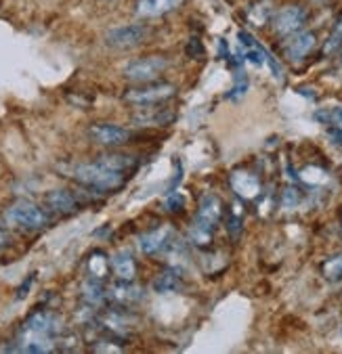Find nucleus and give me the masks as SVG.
I'll return each mask as SVG.
<instances>
[{
  "mask_svg": "<svg viewBox=\"0 0 342 354\" xmlns=\"http://www.w3.org/2000/svg\"><path fill=\"white\" fill-rule=\"evenodd\" d=\"M143 292L134 286L132 281H120L118 286H114L111 288V296H114V300H118V302H122V304H132V302H139L143 296H141Z\"/></svg>",
  "mask_w": 342,
  "mask_h": 354,
  "instance_id": "6ab92c4d",
  "label": "nucleus"
},
{
  "mask_svg": "<svg viewBox=\"0 0 342 354\" xmlns=\"http://www.w3.org/2000/svg\"><path fill=\"white\" fill-rule=\"evenodd\" d=\"M177 93V88L172 84H166V82H147V84H141L136 88H130L126 91L124 99L132 105H156V103H162V101H168L172 99Z\"/></svg>",
  "mask_w": 342,
  "mask_h": 354,
  "instance_id": "423d86ee",
  "label": "nucleus"
},
{
  "mask_svg": "<svg viewBox=\"0 0 342 354\" xmlns=\"http://www.w3.org/2000/svg\"><path fill=\"white\" fill-rule=\"evenodd\" d=\"M323 274H325L330 281L342 279V254L336 256V258H332V260H327V262L323 264Z\"/></svg>",
  "mask_w": 342,
  "mask_h": 354,
  "instance_id": "4be33fe9",
  "label": "nucleus"
},
{
  "mask_svg": "<svg viewBox=\"0 0 342 354\" xmlns=\"http://www.w3.org/2000/svg\"><path fill=\"white\" fill-rule=\"evenodd\" d=\"M229 185L244 199H254L260 193V180L250 172H233L229 178Z\"/></svg>",
  "mask_w": 342,
  "mask_h": 354,
  "instance_id": "4468645a",
  "label": "nucleus"
},
{
  "mask_svg": "<svg viewBox=\"0 0 342 354\" xmlns=\"http://www.w3.org/2000/svg\"><path fill=\"white\" fill-rule=\"evenodd\" d=\"M313 3H325V0H313Z\"/></svg>",
  "mask_w": 342,
  "mask_h": 354,
  "instance_id": "c85d7f7f",
  "label": "nucleus"
},
{
  "mask_svg": "<svg viewBox=\"0 0 342 354\" xmlns=\"http://www.w3.org/2000/svg\"><path fill=\"white\" fill-rule=\"evenodd\" d=\"M221 199L213 193L204 195L199 201V209H197V216L193 221V229H191V237L195 243L204 245L210 241V235L215 231V227L221 221Z\"/></svg>",
  "mask_w": 342,
  "mask_h": 354,
  "instance_id": "20e7f679",
  "label": "nucleus"
},
{
  "mask_svg": "<svg viewBox=\"0 0 342 354\" xmlns=\"http://www.w3.org/2000/svg\"><path fill=\"white\" fill-rule=\"evenodd\" d=\"M183 197L179 195V193H174V191H170L168 193V199H166V207L170 209V212H177L179 207H183Z\"/></svg>",
  "mask_w": 342,
  "mask_h": 354,
  "instance_id": "393cba45",
  "label": "nucleus"
},
{
  "mask_svg": "<svg viewBox=\"0 0 342 354\" xmlns=\"http://www.w3.org/2000/svg\"><path fill=\"white\" fill-rule=\"evenodd\" d=\"M89 136L101 147H122L128 145L132 138V132L128 128H122L118 124H93L89 128Z\"/></svg>",
  "mask_w": 342,
  "mask_h": 354,
  "instance_id": "1a4fd4ad",
  "label": "nucleus"
},
{
  "mask_svg": "<svg viewBox=\"0 0 342 354\" xmlns=\"http://www.w3.org/2000/svg\"><path fill=\"white\" fill-rule=\"evenodd\" d=\"M44 203L46 207L53 212V214H61V216H70V214H76L80 209V199L74 191H67V189H55V191H48L46 197H44Z\"/></svg>",
  "mask_w": 342,
  "mask_h": 354,
  "instance_id": "9b49d317",
  "label": "nucleus"
},
{
  "mask_svg": "<svg viewBox=\"0 0 342 354\" xmlns=\"http://www.w3.org/2000/svg\"><path fill=\"white\" fill-rule=\"evenodd\" d=\"M248 91V78L244 76V74H237L235 76V86L229 91V95H227V99H231V101H237L244 93Z\"/></svg>",
  "mask_w": 342,
  "mask_h": 354,
  "instance_id": "b1692460",
  "label": "nucleus"
},
{
  "mask_svg": "<svg viewBox=\"0 0 342 354\" xmlns=\"http://www.w3.org/2000/svg\"><path fill=\"white\" fill-rule=\"evenodd\" d=\"M183 5V0H136V15L139 17H162L177 11Z\"/></svg>",
  "mask_w": 342,
  "mask_h": 354,
  "instance_id": "ddd939ff",
  "label": "nucleus"
},
{
  "mask_svg": "<svg viewBox=\"0 0 342 354\" xmlns=\"http://www.w3.org/2000/svg\"><path fill=\"white\" fill-rule=\"evenodd\" d=\"M72 178L76 183H80L82 187H87L89 191L109 195V193L120 191L130 176L124 174V172H118V170H114L109 166H105L99 160H93V162L76 164L72 168Z\"/></svg>",
  "mask_w": 342,
  "mask_h": 354,
  "instance_id": "f03ea898",
  "label": "nucleus"
},
{
  "mask_svg": "<svg viewBox=\"0 0 342 354\" xmlns=\"http://www.w3.org/2000/svg\"><path fill=\"white\" fill-rule=\"evenodd\" d=\"M179 286H181V279H179V274H177L174 270H166V272H162V274L154 281V290H156L158 294L174 292V290H179Z\"/></svg>",
  "mask_w": 342,
  "mask_h": 354,
  "instance_id": "aec40b11",
  "label": "nucleus"
},
{
  "mask_svg": "<svg viewBox=\"0 0 342 354\" xmlns=\"http://www.w3.org/2000/svg\"><path fill=\"white\" fill-rule=\"evenodd\" d=\"M298 199H300L298 191H294V189H286V191H284V205H286V207L296 205V203H298Z\"/></svg>",
  "mask_w": 342,
  "mask_h": 354,
  "instance_id": "a878e982",
  "label": "nucleus"
},
{
  "mask_svg": "<svg viewBox=\"0 0 342 354\" xmlns=\"http://www.w3.org/2000/svg\"><path fill=\"white\" fill-rule=\"evenodd\" d=\"M315 120L327 124V126H338L342 128V107H332V109H321L315 113Z\"/></svg>",
  "mask_w": 342,
  "mask_h": 354,
  "instance_id": "412c9836",
  "label": "nucleus"
},
{
  "mask_svg": "<svg viewBox=\"0 0 342 354\" xmlns=\"http://www.w3.org/2000/svg\"><path fill=\"white\" fill-rule=\"evenodd\" d=\"M150 36V30L145 26H120L114 28L105 34V44L118 50H126V48H134L145 42V38Z\"/></svg>",
  "mask_w": 342,
  "mask_h": 354,
  "instance_id": "6e6552de",
  "label": "nucleus"
},
{
  "mask_svg": "<svg viewBox=\"0 0 342 354\" xmlns=\"http://www.w3.org/2000/svg\"><path fill=\"white\" fill-rule=\"evenodd\" d=\"M168 67V61L164 57H141V59H132L124 67V78L136 84H147L158 80Z\"/></svg>",
  "mask_w": 342,
  "mask_h": 354,
  "instance_id": "39448f33",
  "label": "nucleus"
},
{
  "mask_svg": "<svg viewBox=\"0 0 342 354\" xmlns=\"http://www.w3.org/2000/svg\"><path fill=\"white\" fill-rule=\"evenodd\" d=\"M89 266H91V274H95V277H105V272H107V260H105V256L101 254V252H95L93 256H91V262H89Z\"/></svg>",
  "mask_w": 342,
  "mask_h": 354,
  "instance_id": "5701e85b",
  "label": "nucleus"
},
{
  "mask_svg": "<svg viewBox=\"0 0 342 354\" xmlns=\"http://www.w3.org/2000/svg\"><path fill=\"white\" fill-rule=\"evenodd\" d=\"M109 266L114 270V274L118 277V281H132L134 274H136V264L130 256L128 250H120L111 256L109 260Z\"/></svg>",
  "mask_w": 342,
  "mask_h": 354,
  "instance_id": "2eb2a0df",
  "label": "nucleus"
},
{
  "mask_svg": "<svg viewBox=\"0 0 342 354\" xmlns=\"http://www.w3.org/2000/svg\"><path fill=\"white\" fill-rule=\"evenodd\" d=\"M61 333V319L51 310H38L19 329L17 352H53Z\"/></svg>",
  "mask_w": 342,
  "mask_h": 354,
  "instance_id": "f257e3e1",
  "label": "nucleus"
},
{
  "mask_svg": "<svg viewBox=\"0 0 342 354\" xmlns=\"http://www.w3.org/2000/svg\"><path fill=\"white\" fill-rule=\"evenodd\" d=\"M317 44V36L315 32H309V30H300L292 36L286 38L284 42V57L288 61H303L311 55V50L315 48Z\"/></svg>",
  "mask_w": 342,
  "mask_h": 354,
  "instance_id": "9d476101",
  "label": "nucleus"
},
{
  "mask_svg": "<svg viewBox=\"0 0 342 354\" xmlns=\"http://www.w3.org/2000/svg\"><path fill=\"white\" fill-rule=\"evenodd\" d=\"M307 9L300 7V5H288L284 9H280L273 17L271 26H273V32L282 38H288L296 32H300L307 24Z\"/></svg>",
  "mask_w": 342,
  "mask_h": 354,
  "instance_id": "0eeeda50",
  "label": "nucleus"
},
{
  "mask_svg": "<svg viewBox=\"0 0 342 354\" xmlns=\"http://www.w3.org/2000/svg\"><path fill=\"white\" fill-rule=\"evenodd\" d=\"M172 118L174 115L168 109H141V113H136L132 120L139 126H166Z\"/></svg>",
  "mask_w": 342,
  "mask_h": 354,
  "instance_id": "f3484780",
  "label": "nucleus"
},
{
  "mask_svg": "<svg viewBox=\"0 0 342 354\" xmlns=\"http://www.w3.org/2000/svg\"><path fill=\"white\" fill-rule=\"evenodd\" d=\"M170 245H172V229H168V227L147 231L139 237V248L147 256H156L160 252H166Z\"/></svg>",
  "mask_w": 342,
  "mask_h": 354,
  "instance_id": "f8f14e48",
  "label": "nucleus"
},
{
  "mask_svg": "<svg viewBox=\"0 0 342 354\" xmlns=\"http://www.w3.org/2000/svg\"><path fill=\"white\" fill-rule=\"evenodd\" d=\"M82 298L89 306H101L107 298L105 286H103V279L91 274L84 283H82Z\"/></svg>",
  "mask_w": 342,
  "mask_h": 354,
  "instance_id": "dca6fc26",
  "label": "nucleus"
},
{
  "mask_svg": "<svg viewBox=\"0 0 342 354\" xmlns=\"http://www.w3.org/2000/svg\"><path fill=\"white\" fill-rule=\"evenodd\" d=\"M327 134H330V138L334 140L336 145H340V147H342V128H330V130H327Z\"/></svg>",
  "mask_w": 342,
  "mask_h": 354,
  "instance_id": "bb28decb",
  "label": "nucleus"
},
{
  "mask_svg": "<svg viewBox=\"0 0 342 354\" xmlns=\"http://www.w3.org/2000/svg\"><path fill=\"white\" fill-rule=\"evenodd\" d=\"M99 162H103L105 166L118 170V172H124V174H132L136 170V160L132 156H124V153H103L97 158Z\"/></svg>",
  "mask_w": 342,
  "mask_h": 354,
  "instance_id": "a211bd4d",
  "label": "nucleus"
},
{
  "mask_svg": "<svg viewBox=\"0 0 342 354\" xmlns=\"http://www.w3.org/2000/svg\"><path fill=\"white\" fill-rule=\"evenodd\" d=\"M9 245V235L5 233V229H0V248H7Z\"/></svg>",
  "mask_w": 342,
  "mask_h": 354,
  "instance_id": "cd10ccee",
  "label": "nucleus"
},
{
  "mask_svg": "<svg viewBox=\"0 0 342 354\" xmlns=\"http://www.w3.org/2000/svg\"><path fill=\"white\" fill-rule=\"evenodd\" d=\"M5 221L11 227L26 231V233H36L48 227L46 209L30 199H17L15 203H11L5 212Z\"/></svg>",
  "mask_w": 342,
  "mask_h": 354,
  "instance_id": "7ed1b4c3",
  "label": "nucleus"
}]
</instances>
